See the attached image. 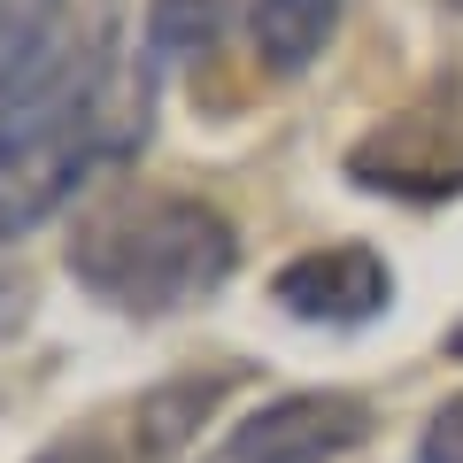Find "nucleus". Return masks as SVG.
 <instances>
[{
	"mask_svg": "<svg viewBox=\"0 0 463 463\" xmlns=\"http://www.w3.org/2000/svg\"><path fill=\"white\" fill-rule=\"evenodd\" d=\"M132 139H147V124L109 109V54L78 39L39 85L0 100V240L47 224Z\"/></svg>",
	"mask_w": 463,
	"mask_h": 463,
	"instance_id": "obj_1",
	"label": "nucleus"
},
{
	"mask_svg": "<svg viewBox=\"0 0 463 463\" xmlns=\"http://www.w3.org/2000/svg\"><path fill=\"white\" fill-rule=\"evenodd\" d=\"M240 263L232 224L194 194H124L70 240V279L124 317H170L216 294Z\"/></svg>",
	"mask_w": 463,
	"mask_h": 463,
	"instance_id": "obj_2",
	"label": "nucleus"
},
{
	"mask_svg": "<svg viewBox=\"0 0 463 463\" xmlns=\"http://www.w3.org/2000/svg\"><path fill=\"white\" fill-rule=\"evenodd\" d=\"M371 440V402L317 386V394H279L255 417H240L216 463H332Z\"/></svg>",
	"mask_w": 463,
	"mask_h": 463,
	"instance_id": "obj_3",
	"label": "nucleus"
},
{
	"mask_svg": "<svg viewBox=\"0 0 463 463\" xmlns=\"http://www.w3.org/2000/svg\"><path fill=\"white\" fill-rule=\"evenodd\" d=\"M270 301L301 325H371V317L394 301V270L379 248L364 240H340V248H309L270 279Z\"/></svg>",
	"mask_w": 463,
	"mask_h": 463,
	"instance_id": "obj_4",
	"label": "nucleus"
},
{
	"mask_svg": "<svg viewBox=\"0 0 463 463\" xmlns=\"http://www.w3.org/2000/svg\"><path fill=\"white\" fill-rule=\"evenodd\" d=\"M347 178L371 194H463V147L440 109H410L347 155Z\"/></svg>",
	"mask_w": 463,
	"mask_h": 463,
	"instance_id": "obj_5",
	"label": "nucleus"
},
{
	"mask_svg": "<svg viewBox=\"0 0 463 463\" xmlns=\"http://www.w3.org/2000/svg\"><path fill=\"white\" fill-rule=\"evenodd\" d=\"M332 24H340V0H248V39L270 78H301L325 54Z\"/></svg>",
	"mask_w": 463,
	"mask_h": 463,
	"instance_id": "obj_6",
	"label": "nucleus"
},
{
	"mask_svg": "<svg viewBox=\"0 0 463 463\" xmlns=\"http://www.w3.org/2000/svg\"><path fill=\"white\" fill-rule=\"evenodd\" d=\"M232 24V0H147V39H139V78H163V70L194 62V54H216Z\"/></svg>",
	"mask_w": 463,
	"mask_h": 463,
	"instance_id": "obj_7",
	"label": "nucleus"
},
{
	"mask_svg": "<svg viewBox=\"0 0 463 463\" xmlns=\"http://www.w3.org/2000/svg\"><path fill=\"white\" fill-rule=\"evenodd\" d=\"M232 379H240V371H216V379H178V386H163V394H147V402H139V440H147V448H178L185 432L216 410V394H224Z\"/></svg>",
	"mask_w": 463,
	"mask_h": 463,
	"instance_id": "obj_8",
	"label": "nucleus"
},
{
	"mask_svg": "<svg viewBox=\"0 0 463 463\" xmlns=\"http://www.w3.org/2000/svg\"><path fill=\"white\" fill-rule=\"evenodd\" d=\"M417 463H463V394H448L432 410L425 440H417Z\"/></svg>",
	"mask_w": 463,
	"mask_h": 463,
	"instance_id": "obj_9",
	"label": "nucleus"
},
{
	"mask_svg": "<svg viewBox=\"0 0 463 463\" xmlns=\"http://www.w3.org/2000/svg\"><path fill=\"white\" fill-rule=\"evenodd\" d=\"M32 463H116L109 448H93V440H54V448H39Z\"/></svg>",
	"mask_w": 463,
	"mask_h": 463,
	"instance_id": "obj_10",
	"label": "nucleus"
}]
</instances>
